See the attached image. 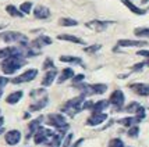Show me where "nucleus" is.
<instances>
[{
	"label": "nucleus",
	"mask_w": 149,
	"mask_h": 147,
	"mask_svg": "<svg viewBox=\"0 0 149 147\" xmlns=\"http://www.w3.org/2000/svg\"><path fill=\"white\" fill-rule=\"evenodd\" d=\"M22 96H24V92H22V90H15V92L10 93V95L6 97V103L7 104H17V103L22 99Z\"/></svg>",
	"instance_id": "nucleus-18"
},
{
	"label": "nucleus",
	"mask_w": 149,
	"mask_h": 147,
	"mask_svg": "<svg viewBox=\"0 0 149 147\" xmlns=\"http://www.w3.org/2000/svg\"><path fill=\"white\" fill-rule=\"evenodd\" d=\"M58 40H65V42H71V43H77V45H85V40H82L78 36H74V35H67V33H63V35H58L57 36Z\"/></svg>",
	"instance_id": "nucleus-21"
},
{
	"label": "nucleus",
	"mask_w": 149,
	"mask_h": 147,
	"mask_svg": "<svg viewBox=\"0 0 149 147\" xmlns=\"http://www.w3.org/2000/svg\"><path fill=\"white\" fill-rule=\"evenodd\" d=\"M4 139H6V143L7 144H10V146H15V144H18L19 140H21V132L17 130V129H13V130H8L4 136Z\"/></svg>",
	"instance_id": "nucleus-11"
},
{
	"label": "nucleus",
	"mask_w": 149,
	"mask_h": 147,
	"mask_svg": "<svg viewBox=\"0 0 149 147\" xmlns=\"http://www.w3.org/2000/svg\"><path fill=\"white\" fill-rule=\"evenodd\" d=\"M58 24L61 26H77L78 25V22L75 21V19H72V18H60V21H58Z\"/></svg>",
	"instance_id": "nucleus-26"
},
{
	"label": "nucleus",
	"mask_w": 149,
	"mask_h": 147,
	"mask_svg": "<svg viewBox=\"0 0 149 147\" xmlns=\"http://www.w3.org/2000/svg\"><path fill=\"white\" fill-rule=\"evenodd\" d=\"M84 79H85V75H84V74H79V75H74V78H72V83H74V85H78V83L84 82Z\"/></svg>",
	"instance_id": "nucleus-35"
},
{
	"label": "nucleus",
	"mask_w": 149,
	"mask_h": 147,
	"mask_svg": "<svg viewBox=\"0 0 149 147\" xmlns=\"http://www.w3.org/2000/svg\"><path fill=\"white\" fill-rule=\"evenodd\" d=\"M24 58L25 57L22 54H15V56H11L8 58H4L1 61V64H0V68L6 75H13L14 72H17L21 67L25 65L26 61Z\"/></svg>",
	"instance_id": "nucleus-1"
},
{
	"label": "nucleus",
	"mask_w": 149,
	"mask_h": 147,
	"mask_svg": "<svg viewBox=\"0 0 149 147\" xmlns=\"http://www.w3.org/2000/svg\"><path fill=\"white\" fill-rule=\"evenodd\" d=\"M135 117L139 119V121L145 119V117H146V110H145L143 106H139V108L136 110V112H135Z\"/></svg>",
	"instance_id": "nucleus-30"
},
{
	"label": "nucleus",
	"mask_w": 149,
	"mask_h": 147,
	"mask_svg": "<svg viewBox=\"0 0 149 147\" xmlns=\"http://www.w3.org/2000/svg\"><path fill=\"white\" fill-rule=\"evenodd\" d=\"M117 45L120 47H142L146 46L148 42L146 40H131V39H120L117 42Z\"/></svg>",
	"instance_id": "nucleus-12"
},
{
	"label": "nucleus",
	"mask_w": 149,
	"mask_h": 147,
	"mask_svg": "<svg viewBox=\"0 0 149 147\" xmlns=\"http://www.w3.org/2000/svg\"><path fill=\"white\" fill-rule=\"evenodd\" d=\"M128 88H130L134 93H136L138 96H142V97L149 96V85L148 83H130Z\"/></svg>",
	"instance_id": "nucleus-10"
},
{
	"label": "nucleus",
	"mask_w": 149,
	"mask_h": 147,
	"mask_svg": "<svg viewBox=\"0 0 149 147\" xmlns=\"http://www.w3.org/2000/svg\"><path fill=\"white\" fill-rule=\"evenodd\" d=\"M134 35L139 36V38L149 39V28H136V29H134Z\"/></svg>",
	"instance_id": "nucleus-27"
},
{
	"label": "nucleus",
	"mask_w": 149,
	"mask_h": 147,
	"mask_svg": "<svg viewBox=\"0 0 149 147\" xmlns=\"http://www.w3.org/2000/svg\"><path fill=\"white\" fill-rule=\"evenodd\" d=\"M113 22L111 21H100V19H93V21H89V22H86L85 25L86 28H91L93 31H96V32H103L107 29V26L111 25Z\"/></svg>",
	"instance_id": "nucleus-9"
},
{
	"label": "nucleus",
	"mask_w": 149,
	"mask_h": 147,
	"mask_svg": "<svg viewBox=\"0 0 149 147\" xmlns=\"http://www.w3.org/2000/svg\"><path fill=\"white\" fill-rule=\"evenodd\" d=\"M82 141H84V139H79V140H78L77 143H75V144H74V146H72V147H79V144H81Z\"/></svg>",
	"instance_id": "nucleus-41"
},
{
	"label": "nucleus",
	"mask_w": 149,
	"mask_h": 147,
	"mask_svg": "<svg viewBox=\"0 0 149 147\" xmlns=\"http://www.w3.org/2000/svg\"><path fill=\"white\" fill-rule=\"evenodd\" d=\"M8 82H10V79H8V78L0 77V89H3V88H4V86H6Z\"/></svg>",
	"instance_id": "nucleus-38"
},
{
	"label": "nucleus",
	"mask_w": 149,
	"mask_h": 147,
	"mask_svg": "<svg viewBox=\"0 0 149 147\" xmlns=\"http://www.w3.org/2000/svg\"><path fill=\"white\" fill-rule=\"evenodd\" d=\"M146 65V61H142V63H138V64H135V65H132V72H138V71H141Z\"/></svg>",
	"instance_id": "nucleus-36"
},
{
	"label": "nucleus",
	"mask_w": 149,
	"mask_h": 147,
	"mask_svg": "<svg viewBox=\"0 0 149 147\" xmlns=\"http://www.w3.org/2000/svg\"><path fill=\"white\" fill-rule=\"evenodd\" d=\"M72 136H74V135H72V133H68V135H67V136H65L64 143H63V147H71V140H72Z\"/></svg>",
	"instance_id": "nucleus-37"
},
{
	"label": "nucleus",
	"mask_w": 149,
	"mask_h": 147,
	"mask_svg": "<svg viewBox=\"0 0 149 147\" xmlns=\"http://www.w3.org/2000/svg\"><path fill=\"white\" fill-rule=\"evenodd\" d=\"M107 147H124V141L121 140V139L116 137V139H111Z\"/></svg>",
	"instance_id": "nucleus-33"
},
{
	"label": "nucleus",
	"mask_w": 149,
	"mask_h": 147,
	"mask_svg": "<svg viewBox=\"0 0 149 147\" xmlns=\"http://www.w3.org/2000/svg\"><path fill=\"white\" fill-rule=\"evenodd\" d=\"M148 1H149V0H141V3H142V4H146Z\"/></svg>",
	"instance_id": "nucleus-44"
},
{
	"label": "nucleus",
	"mask_w": 149,
	"mask_h": 147,
	"mask_svg": "<svg viewBox=\"0 0 149 147\" xmlns=\"http://www.w3.org/2000/svg\"><path fill=\"white\" fill-rule=\"evenodd\" d=\"M1 133H4V129H3V128H0V135H1Z\"/></svg>",
	"instance_id": "nucleus-45"
},
{
	"label": "nucleus",
	"mask_w": 149,
	"mask_h": 147,
	"mask_svg": "<svg viewBox=\"0 0 149 147\" xmlns=\"http://www.w3.org/2000/svg\"><path fill=\"white\" fill-rule=\"evenodd\" d=\"M43 119H45V117L40 115V117H38L36 119H33V121H31L29 124H28V135H26V139H29L31 136L35 135V132L40 128V124H42Z\"/></svg>",
	"instance_id": "nucleus-15"
},
{
	"label": "nucleus",
	"mask_w": 149,
	"mask_h": 147,
	"mask_svg": "<svg viewBox=\"0 0 149 147\" xmlns=\"http://www.w3.org/2000/svg\"><path fill=\"white\" fill-rule=\"evenodd\" d=\"M6 11L10 14L11 17H18V18H21V17H24V15H25L21 10H18V8H17L15 6H13V4H8V6L6 7Z\"/></svg>",
	"instance_id": "nucleus-25"
},
{
	"label": "nucleus",
	"mask_w": 149,
	"mask_h": 147,
	"mask_svg": "<svg viewBox=\"0 0 149 147\" xmlns=\"http://www.w3.org/2000/svg\"><path fill=\"white\" fill-rule=\"evenodd\" d=\"M139 122H141V121H139L136 117H125V118L118 119V121H117V124L123 125V126H125V128H131V126H134V125H138Z\"/></svg>",
	"instance_id": "nucleus-19"
},
{
	"label": "nucleus",
	"mask_w": 149,
	"mask_h": 147,
	"mask_svg": "<svg viewBox=\"0 0 149 147\" xmlns=\"http://www.w3.org/2000/svg\"><path fill=\"white\" fill-rule=\"evenodd\" d=\"M61 63H70V64H77V65H84L82 60L79 57H74V56H61L58 58Z\"/></svg>",
	"instance_id": "nucleus-24"
},
{
	"label": "nucleus",
	"mask_w": 149,
	"mask_h": 147,
	"mask_svg": "<svg viewBox=\"0 0 149 147\" xmlns=\"http://www.w3.org/2000/svg\"><path fill=\"white\" fill-rule=\"evenodd\" d=\"M19 10H21L24 14H29L31 13V10H32V3H31V1H25V3H22V4L19 6Z\"/></svg>",
	"instance_id": "nucleus-29"
},
{
	"label": "nucleus",
	"mask_w": 149,
	"mask_h": 147,
	"mask_svg": "<svg viewBox=\"0 0 149 147\" xmlns=\"http://www.w3.org/2000/svg\"><path fill=\"white\" fill-rule=\"evenodd\" d=\"M146 65H148V67H149V60H148V61H146Z\"/></svg>",
	"instance_id": "nucleus-47"
},
{
	"label": "nucleus",
	"mask_w": 149,
	"mask_h": 147,
	"mask_svg": "<svg viewBox=\"0 0 149 147\" xmlns=\"http://www.w3.org/2000/svg\"><path fill=\"white\" fill-rule=\"evenodd\" d=\"M84 101H85V96L84 95H79V96L74 97V99L68 100V101H65V104L60 110H61V112L68 114L70 117H74L78 111L82 110V104H84Z\"/></svg>",
	"instance_id": "nucleus-2"
},
{
	"label": "nucleus",
	"mask_w": 149,
	"mask_h": 147,
	"mask_svg": "<svg viewBox=\"0 0 149 147\" xmlns=\"http://www.w3.org/2000/svg\"><path fill=\"white\" fill-rule=\"evenodd\" d=\"M0 40L6 43H21L22 46H26L28 38L21 32H14V31H7V32L0 33Z\"/></svg>",
	"instance_id": "nucleus-4"
},
{
	"label": "nucleus",
	"mask_w": 149,
	"mask_h": 147,
	"mask_svg": "<svg viewBox=\"0 0 149 147\" xmlns=\"http://www.w3.org/2000/svg\"><path fill=\"white\" fill-rule=\"evenodd\" d=\"M56 77H57V70H56V68L46 71L45 77H43V79H42V86H43V88L52 86L53 82H54V79H56Z\"/></svg>",
	"instance_id": "nucleus-14"
},
{
	"label": "nucleus",
	"mask_w": 149,
	"mask_h": 147,
	"mask_svg": "<svg viewBox=\"0 0 149 147\" xmlns=\"http://www.w3.org/2000/svg\"><path fill=\"white\" fill-rule=\"evenodd\" d=\"M139 106H141L139 103H136V101H131L130 104L127 106V107H124V110H125L127 112H130V114H135V112H136V110L139 108Z\"/></svg>",
	"instance_id": "nucleus-28"
},
{
	"label": "nucleus",
	"mask_w": 149,
	"mask_h": 147,
	"mask_svg": "<svg viewBox=\"0 0 149 147\" xmlns=\"http://www.w3.org/2000/svg\"><path fill=\"white\" fill-rule=\"evenodd\" d=\"M53 133V130L50 129H46L43 126H40V128L35 132L33 135V141L36 143V144H42V143H46V140L49 139V136Z\"/></svg>",
	"instance_id": "nucleus-8"
},
{
	"label": "nucleus",
	"mask_w": 149,
	"mask_h": 147,
	"mask_svg": "<svg viewBox=\"0 0 149 147\" xmlns=\"http://www.w3.org/2000/svg\"><path fill=\"white\" fill-rule=\"evenodd\" d=\"M47 103H49V97L43 96L40 100H38L36 103H33V104L29 106V111H40V110H43L47 106Z\"/></svg>",
	"instance_id": "nucleus-20"
},
{
	"label": "nucleus",
	"mask_w": 149,
	"mask_h": 147,
	"mask_svg": "<svg viewBox=\"0 0 149 147\" xmlns=\"http://www.w3.org/2000/svg\"><path fill=\"white\" fill-rule=\"evenodd\" d=\"M46 45H52V39L49 38V36H46V35H40V36H38V38L31 43V47L39 50V49H42V47Z\"/></svg>",
	"instance_id": "nucleus-13"
},
{
	"label": "nucleus",
	"mask_w": 149,
	"mask_h": 147,
	"mask_svg": "<svg viewBox=\"0 0 149 147\" xmlns=\"http://www.w3.org/2000/svg\"><path fill=\"white\" fill-rule=\"evenodd\" d=\"M46 124L50 125V126H53V128H56L57 130H60L61 133L65 132V130L68 129V126H70L64 115L63 114H54V112H53V114H49L46 117Z\"/></svg>",
	"instance_id": "nucleus-3"
},
{
	"label": "nucleus",
	"mask_w": 149,
	"mask_h": 147,
	"mask_svg": "<svg viewBox=\"0 0 149 147\" xmlns=\"http://www.w3.org/2000/svg\"><path fill=\"white\" fill-rule=\"evenodd\" d=\"M33 17L38 19H46L50 17V10L46 6H36L33 8Z\"/></svg>",
	"instance_id": "nucleus-16"
},
{
	"label": "nucleus",
	"mask_w": 149,
	"mask_h": 147,
	"mask_svg": "<svg viewBox=\"0 0 149 147\" xmlns=\"http://www.w3.org/2000/svg\"><path fill=\"white\" fill-rule=\"evenodd\" d=\"M110 106V103L107 100H99V101H95L93 106H92V111H96V112H102L103 110H106Z\"/></svg>",
	"instance_id": "nucleus-23"
},
{
	"label": "nucleus",
	"mask_w": 149,
	"mask_h": 147,
	"mask_svg": "<svg viewBox=\"0 0 149 147\" xmlns=\"http://www.w3.org/2000/svg\"><path fill=\"white\" fill-rule=\"evenodd\" d=\"M3 124H4V118L0 117V128H3Z\"/></svg>",
	"instance_id": "nucleus-42"
},
{
	"label": "nucleus",
	"mask_w": 149,
	"mask_h": 147,
	"mask_svg": "<svg viewBox=\"0 0 149 147\" xmlns=\"http://www.w3.org/2000/svg\"><path fill=\"white\" fill-rule=\"evenodd\" d=\"M121 3H123L124 6L127 7L128 10H130L131 13L136 14V15H143V14H146V10H143V8H139V7H136L134 3H131V0H120Z\"/></svg>",
	"instance_id": "nucleus-17"
},
{
	"label": "nucleus",
	"mask_w": 149,
	"mask_h": 147,
	"mask_svg": "<svg viewBox=\"0 0 149 147\" xmlns=\"http://www.w3.org/2000/svg\"><path fill=\"white\" fill-rule=\"evenodd\" d=\"M43 93H45V90H43V89H36V90H35V89H33L32 90V92H31V96H38V95H43Z\"/></svg>",
	"instance_id": "nucleus-39"
},
{
	"label": "nucleus",
	"mask_w": 149,
	"mask_h": 147,
	"mask_svg": "<svg viewBox=\"0 0 149 147\" xmlns=\"http://www.w3.org/2000/svg\"><path fill=\"white\" fill-rule=\"evenodd\" d=\"M124 101H125V95L121 90H114L109 99V103L114 111H121L124 108Z\"/></svg>",
	"instance_id": "nucleus-5"
},
{
	"label": "nucleus",
	"mask_w": 149,
	"mask_h": 147,
	"mask_svg": "<svg viewBox=\"0 0 149 147\" xmlns=\"http://www.w3.org/2000/svg\"><path fill=\"white\" fill-rule=\"evenodd\" d=\"M42 68L45 71H49V70H53V68H56L54 67V63H53L52 58H46L45 61H43V65H42Z\"/></svg>",
	"instance_id": "nucleus-32"
},
{
	"label": "nucleus",
	"mask_w": 149,
	"mask_h": 147,
	"mask_svg": "<svg viewBox=\"0 0 149 147\" xmlns=\"http://www.w3.org/2000/svg\"><path fill=\"white\" fill-rule=\"evenodd\" d=\"M72 78H74V70L72 68H64V70H61V74L57 78V83H64L65 81L72 79Z\"/></svg>",
	"instance_id": "nucleus-22"
},
{
	"label": "nucleus",
	"mask_w": 149,
	"mask_h": 147,
	"mask_svg": "<svg viewBox=\"0 0 149 147\" xmlns=\"http://www.w3.org/2000/svg\"><path fill=\"white\" fill-rule=\"evenodd\" d=\"M1 95H3V92H1V89H0V96H1Z\"/></svg>",
	"instance_id": "nucleus-46"
},
{
	"label": "nucleus",
	"mask_w": 149,
	"mask_h": 147,
	"mask_svg": "<svg viewBox=\"0 0 149 147\" xmlns=\"http://www.w3.org/2000/svg\"><path fill=\"white\" fill-rule=\"evenodd\" d=\"M36 75H38V70L31 68V70H26L25 72H22V74H21V75H18V77H15L13 81H11V82H13L14 85H19V83L31 82V81H33V79L36 78Z\"/></svg>",
	"instance_id": "nucleus-6"
},
{
	"label": "nucleus",
	"mask_w": 149,
	"mask_h": 147,
	"mask_svg": "<svg viewBox=\"0 0 149 147\" xmlns=\"http://www.w3.org/2000/svg\"><path fill=\"white\" fill-rule=\"evenodd\" d=\"M6 24H0V29H3V28H6Z\"/></svg>",
	"instance_id": "nucleus-43"
},
{
	"label": "nucleus",
	"mask_w": 149,
	"mask_h": 147,
	"mask_svg": "<svg viewBox=\"0 0 149 147\" xmlns=\"http://www.w3.org/2000/svg\"><path fill=\"white\" fill-rule=\"evenodd\" d=\"M127 135L130 136V137H138V135H139V126L138 125H134V126H131L130 129H128V132H127Z\"/></svg>",
	"instance_id": "nucleus-31"
},
{
	"label": "nucleus",
	"mask_w": 149,
	"mask_h": 147,
	"mask_svg": "<svg viewBox=\"0 0 149 147\" xmlns=\"http://www.w3.org/2000/svg\"><path fill=\"white\" fill-rule=\"evenodd\" d=\"M107 119V114H104L103 111L102 112H96V111H92V114L88 117L86 119V125L89 126H96V125H100L102 122H104Z\"/></svg>",
	"instance_id": "nucleus-7"
},
{
	"label": "nucleus",
	"mask_w": 149,
	"mask_h": 147,
	"mask_svg": "<svg viewBox=\"0 0 149 147\" xmlns=\"http://www.w3.org/2000/svg\"><path fill=\"white\" fill-rule=\"evenodd\" d=\"M100 47H102L100 45H91V46H88V47H85L84 51L85 53H96V51L100 50Z\"/></svg>",
	"instance_id": "nucleus-34"
},
{
	"label": "nucleus",
	"mask_w": 149,
	"mask_h": 147,
	"mask_svg": "<svg viewBox=\"0 0 149 147\" xmlns=\"http://www.w3.org/2000/svg\"><path fill=\"white\" fill-rule=\"evenodd\" d=\"M136 54H138V56H142V57L149 58V50H139Z\"/></svg>",
	"instance_id": "nucleus-40"
}]
</instances>
